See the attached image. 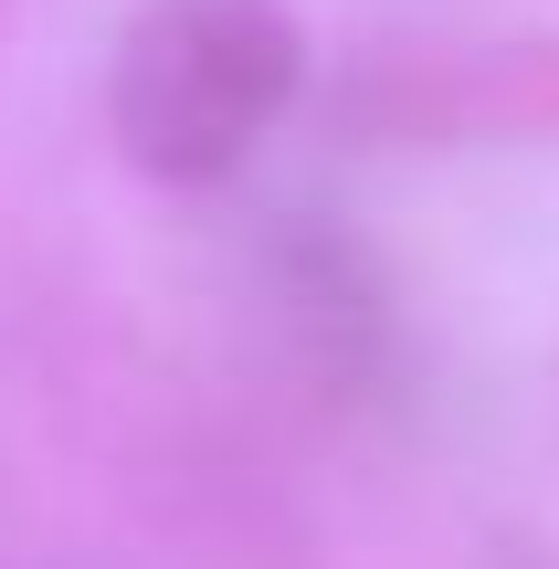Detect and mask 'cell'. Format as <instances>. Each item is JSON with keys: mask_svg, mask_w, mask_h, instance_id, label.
Here are the masks:
<instances>
[{"mask_svg": "<svg viewBox=\"0 0 559 569\" xmlns=\"http://www.w3.org/2000/svg\"><path fill=\"white\" fill-rule=\"evenodd\" d=\"M296 96V21L274 0H148L117 53V138L159 180L232 169Z\"/></svg>", "mask_w": 559, "mask_h": 569, "instance_id": "1", "label": "cell"}]
</instances>
